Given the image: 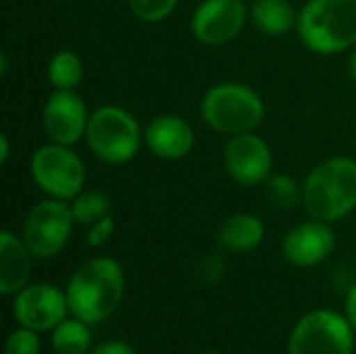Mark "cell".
I'll return each instance as SVG.
<instances>
[{
	"label": "cell",
	"instance_id": "obj_1",
	"mask_svg": "<svg viewBox=\"0 0 356 354\" xmlns=\"http://www.w3.org/2000/svg\"><path fill=\"white\" fill-rule=\"evenodd\" d=\"M65 292L73 317L88 325L100 323L121 305L125 292L123 267L111 257H94L75 269Z\"/></svg>",
	"mask_w": 356,
	"mask_h": 354
},
{
	"label": "cell",
	"instance_id": "obj_2",
	"mask_svg": "<svg viewBox=\"0 0 356 354\" xmlns=\"http://www.w3.org/2000/svg\"><path fill=\"white\" fill-rule=\"evenodd\" d=\"M302 204L311 219L340 221L356 209V161L332 156L311 169L302 184Z\"/></svg>",
	"mask_w": 356,
	"mask_h": 354
},
{
	"label": "cell",
	"instance_id": "obj_3",
	"mask_svg": "<svg viewBox=\"0 0 356 354\" xmlns=\"http://www.w3.org/2000/svg\"><path fill=\"white\" fill-rule=\"evenodd\" d=\"M296 31L315 54H338L356 44V0H309Z\"/></svg>",
	"mask_w": 356,
	"mask_h": 354
},
{
	"label": "cell",
	"instance_id": "obj_4",
	"mask_svg": "<svg viewBox=\"0 0 356 354\" xmlns=\"http://www.w3.org/2000/svg\"><path fill=\"white\" fill-rule=\"evenodd\" d=\"M200 115L213 131L236 136L259 127L265 117V102L250 86L223 81L204 92L200 100Z\"/></svg>",
	"mask_w": 356,
	"mask_h": 354
},
{
	"label": "cell",
	"instance_id": "obj_5",
	"mask_svg": "<svg viewBox=\"0 0 356 354\" xmlns=\"http://www.w3.org/2000/svg\"><path fill=\"white\" fill-rule=\"evenodd\" d=\"M86 142L98 161L106 165H123L138 154L144 142V131L129 111L104 104L90 113Z\"/></svg>",
	"mask_w": 356,
	"mask_h": 354
},
{
	"label": "cell",
	"instance_id": "obj_6",
	"mask_svg": "<svg viewBox=\"0 0 356 354\" xmlns=\"http://www.w3.org/2000/svg\"><path fill=\"white\" fill-rule=\"evenodd\" d=\"M31 179L50 198L73 200L83 192L86 165L71 146L48 142L40 146L29 163Z\"/></svg>",
	"mask_w": 356,
	"mask_h": 354
},
{
	"label": "cell",
	"instance_id": "obj_7",
	"mask_svg": "<svg viewBox=\"0 0 356 354\" xmlns=\"http://www.w3.org/2000/svg\"><path fill=\"white\" fill-rule=\"evenodd\" d=\"M355 330L346 315L330 309L307 313L292 330L288 354H353Z\"/></svg>",
	"mask_w": 356,
	"mask_h": 354
},
{
	"label": "cell",
	"instance_id": "obj_8",
	"mask_svg": "<svg viewBox=\"0 0 356 354\" xmlns=\"http://www.w3.org/2000/svg\"><path fill=\"white\" fill-rule=\"evenodd\" d=\"M73 223L71 204L48 196L27 213L21 238L35 259H50L67 246Z\"/></svg>",
	"mask_w": 356,
	"mask_h": 354
},
{
	"label": "cell",
	"instance_id": "obj_9",
	"mask_svg": "<svg viewBox=\"0 0 356 354\" xmlns=\"http://www.w3.org/2000/svg\"><path fill=\"white\" fill-rule=\"evenodd\" d=\"M223 167L240 186L265 184L273 171V154L269 144L254 131L229 136L223 148Z\"/></svg>",
	"mask_w": 356,
	"mask_h": 354
},
{
	"label": "cell",
	"instance_id": "obj_10",
	"mask_svg": "<svg viewBox=\"0 0 356 354\" xmlns=\"http://www.w3.org/2000/svg\"><path fill=\"white\" fill-rule=\"evenodd\" d=\"M248 19L244 0H202L190 21L194 38L207 46H221L240 35Z\"/></svg>",
	"mask_w": 356,
	"mask_h": 354
},
{
	"label": "cell",
	"instance_id": "obj_11",
	"mask_svg": "<svg viewBox=\"0 0 356 354\" xmlns=\"http://www.w3.org/2000/svg\"><path fill=\"white\" fill-rule=\"evenodd\" d=\"M90 113L75 90H54L42 108V127L48 142L73 146L86 138Z\"/></svg>",
	"mask_w": 356,
	"mask_h": 354
},
{
	"label": "cell",
	"instance_id": "obj_12",
	"mask_svg": "<svg viewBox=\"0 0 356 354\" xmlns=\"http://www.w3.org/2000/svg\"><path fill=\"white\" fill-rule=\"evenodd\" d=\"M67 292L50 284L25 286L17 292L13 303V315L19 325L29 328L38 334L54 330L67 317Z\"/></svg>",
	"mask_w": 356,
	"mask_h": 354
},
{
	"label": "cell",
	"instance_id": "obj_13",
	"mask_svg": "<svg viewBox=\"0 0 356 354\" xmlns=\"http://www.w3.org/2000/svg\"><path fill=\"white\" fill-rule=\"evenodd\" d=\"M336 250V234L327 221L311 219L294 225L282 242V252L296 267H315Z\"/></svg>",
	"mask_w": 356,
	"mask_h": 354
},
{
	"label": "cell",
	"instance_id": "obj_14",
	"mask_svg": "<svg viewBox=\"0 0 356 354\" xmlns=\"http://www.w3.org/2000/svg\"><path fill=\"white\" fill-rule=\"evenodd\" d=\"M144 144L163 161H179L194 148V129L179 115H159L144 129Z\"/></svg>",
	"mask_w": 356,
	"mask_h": 354
},
{
	"label": "cell",
	"instance_id": "obj_15",
	"mask_svg": "<svg viewBox=\"0 0 356 354\" xmlns=\"http://www.w3.org/2000/svg\"><path fill=\"white\" fill-rule=\"evenodd\" d=\"M31 250L23 238L4 230L0 234V294H17L31 277Z\"/></svg>",
	"mask_w": 356,
	"mask_h": 354
},
{
	"label": "cell",
	"instance_id": "obj_16",
	"mask_svg": "<svg viewBox=\"0 0 356 354\" xmlns=\"http://www.w3.org/2000/svg\"><path fill=\"white\" fill-rule=\"evenodd\" d=\"M265 238V223L252 213L229 215L217 230V242L229 252H250L261 246Z\"/></svg>",
	"mask_w": 356,
	"mask_h": 354
},
{
	"label": "cell",
	"instance_id": "obj_17",
	"mask_svg": "<svg viewBox=\"0 0 356 354\" xmlns=\"http://www.w3.org/2000/svg\"><path fill=\"white\" fill-rule=\"evenodd\" d=\"M250 17L265 35H284L298 23V13L290 0H254Z\"/></svg>",
	"mask_w": 356,
	"mask_h": 354
},
{
	"label": "cell",
	"instance_id": "obj_18",
	"mask_svg": "<svg viewBox=\"0 0 356 354\" xmlns=\"http://www.w3.org/2000/svg\"><path fill=\"white\" fill-rule=\"evenodd\" d=\"M52 348L56 354H88L92 348V332L81 319H63L52 330Z\"/></svg>",
	"mask_w": 356,
	"mask_h": 354
},
{
	"label": "cell",
	"instance_id": "obj_19",
	"mask_svg": "<svg viewBox=\"0 0 356 354\" xmlns=\"http://www.w3.org/2000/svg\"><path fill=\"white\" fill-rule=\"evenodd\" d=\"M83 73V61L73 50H56L48 61V79L54 90H75Z\"/></svg>",
	"mask_w": 356,
	"mask_h": 354
},
{
	"label": "cell",
	"instance_id": "obj_20",
	"mask_svg": "<svg viewBox=\"0 0 356 354\" xmlns=\"http://www.w3.org/2000/svg\"><path fill=\"white\" fill-rule=\"evenodd\" d=\"M71 211L75 217V223L79 225H92L100 221L102 217L111 215L113 202L106 192L100 190H83L71 200Z\"/></svg>",
	"mask_w": 356,
	"mask_h": 354
},
{
	"label": "cell",
	"instance_id": "obj_21",
	"mask_svg": "<svg viewBox=\"0 0 356 354\" xmlns=\"http://www.w3.org/2000/svg\"><path fill=\"white\" fill-rule=\"evenodd\" d=\"M265 194L277 209H294L302 202V186L286 173H271L265 182Z\"/></svg>",
	"mask_w": 356,
	"mask_h": 354
},
{
	"label": "cell",
	"instance_id": "obj_22",
	"mask_svg": "<svg viewBox=\"0 0 356 354\" xmlns=\"http://www.w3.org/2000/svg\"><path fill=\"white\" fill-rule=\"evenodd\" d=\"M177 2L179 0H127V6L136 19L144 23H161L175 10Z\"/></svg>",
	"mask_w": 356,
	"mask_h": 354
},
{
	"label": "cell",
	"instance_id": "obj_23",
	"mask_svg": "<svg viewBox=\"0 0 356 354\" xmlns=\"http://www.w3.org/2000/svg\"><path fill=\"white\" fill-rule=\"evenodd\" d=\"M4 354H40L38 332H33L29 328L15 330L4 342Z\"/></svg>",
	"mask_w": 356,
	"mask_h": 354
},
{
	"label": "cell",
	"instance_id": "obj_24",
	"mask_svg": "<svg viewBox=\"0 0 356 354\" xmlns=\"http://www.w3.org/2000/svg\"><path fill=\"white\" fill-rule=\"evenodd\" d=\"M115 227H117V223H115L113 215H106V217H102L100 221L92 223V225H90V230H88V236H86L88 244H90L92 248H100V246H104V244L113 238Z\"/></svg>",
	"mask_w": 356,
	"mask_h": 354
},
{
	"label": "cell",
	"instance_id": "obj_25",
	"mask_svg": "<svg viewBox=\"0 0 356 354\" xmlns=\"http://www.w3.org/2000/svg\"><path fill=\"white\" fill-rule=\"evenodd\" d=\"M88 354H138L131 344H127L125 340H108L100 346H96L92 353Z\"/></svg>",
	"mask_w": 356,
	"mask_h": 354
},
{
	"label": "cell",
	"instance_id": "obj_26",
	"mask_svg": "<svg viewBox=\"0 0 356 354\" xmlns=\"http://www.w3.org/2000/svg\"><path fill=\"white\" fill-rule=\"evenodd\" d=\"M200 273L209 277V282H219L223 275V261L219 257H209L200 265Z\"/></svg>",
	"mask_w": 356,
	"mask_h": 354
},
{
	"label": "cell",
	"instance_id": "obj_27",
	"mask_svg": "<svg viewBox=\"0 0 356 354\" xmlns=\"http://www.w3.org/2000/svg\"><path fill=\"white\" fill-rule=\"evenodd\" d=\"M344 313H346V319L348 323L353 325V330L356 332V284L348 290L346 294V300H344Z\"/></svg>",
	"mask_w": 356,
	"mask_h": 354
},
{
	"label": "cell",
	"instance_id": "obj_28",
	"mask_svg": "<svg viewBox=\"0 0 356 354\" xmlns=\"http://www.w3.org/2000/svg\"><path fill=\"white\" fill-rule=\"evenodd\" d=\"M8 154H10V144H8V136L6 134H0V163L4 165L8 161Z\"/></svg>",
	"mask_w": 356,
	"mask_h": 354
},
{
	"label": "cell",
	"instance_id": "obj_29",
	"mask_svg": "<svg viewBox=\"0 0 356 354\" xmlns=\"http://www.w3.org/2000/svg\"><path fill=\"white\" fill-rule=\"evenodd\" d=\"M348 75L356 83V48L350 52V58H348Z\"/></svg>",
	"mask_w": 356,
	"mask_h": 354
},
{
	"label": "cell",
	"instance_id": "obj_30",
	"mask_svg": "<svg viewBox=\"0 0 356 354\" xmlns=\"http://www.w3.org/2000/svg\"><path fill=\"white\" fill-rule=\"evenodd\" d=\"M8 71V56L6 52H0V75H6Z\"/></svg>",
	"mask_w": 356,
	"mask_h": 354
},
{
	"label": "cell",
	"instance_id": "obj_31",
	"mask_svg": "<svg viewBox=\"0 0 356 354\" xmlns=\"http://www.w3.org/2000/svg\"><path fill=\"white\" fill-rule=\"evenodd\" d=\"M202 354H221V353H215V351H207V353H202Z\"/></svg>",
	"mask_w": 356,
	"mask_h": 354
}]
</instances>
